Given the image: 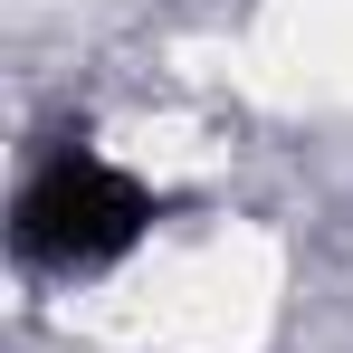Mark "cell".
<instances>
[{
	"mask_svg": "<svg viewBox=\"0 0 353 353\" xmlns=\"http://www.w3.org/2000/svg\"><path fill=\"white\" fill-rule=\"evenodd\" d=\"M153 230H163V191L143 172H124L115 153H96L86 134L48 143L10 201V258L29 277H105Z\"/></svg>",
	"mask_w": 353,
	"mask_h": 353,
	"instance_id": "1",
	"label": "cell"
}]
</instances>
